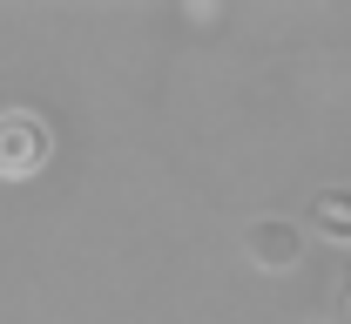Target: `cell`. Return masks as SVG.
<instances>
[{
    "mask_svg": "<svg viewBox=\"0 0 351 324\" xmlns=\"http://www.w3.org/2000/svg\"><path fill=\"white\" fill-rule=\"evenodd\" d=\"M311 230L331 236V243H351V189H317L311 196Z\"/></svg>",
    "mask_w": 351,
    "mask_h": 324,
    "instance_id": "3957f363",
    "label": "cell"
},
{
    "mask_svg": "<svg viewBox=\"0 0 351 324\" xmlns=\"http://www.w3.org/2000/svg\"><path fill=\"white\" fill-rule=\"evenodd\" d=\"M338 297H345V311H351V271H345V290H338Z\"/></svg>",
    "mask_w": 351,
    "mask_h": 324,
    "instance_id": "277c9868",
    "label": "cell"
},
{
    "mask_svg": "<svg viewBox=\"0 0 351 324\" xmlns=\"http://www.w3.org/2000/svg\"><path fill=\"white\" fill-rule=\"evenodd\" d=\"M243 250L257 257L263 271H291L298 250H304V236H298V223H284V216H257V223L243 230Z\"/></svg>",
    "mask_w": 351,
    "mask_h": 324,
    "instance_id": "7a4b0ae2",
    "label": "cell"
},
{
    "mask_svg": "<svg viewBox=\"0 0 351 324\" xmlns=\"http://www.w3.org/2000/svg\"><path fill=\"white\" fill-rule=\"evenodd\" d=\"M54 155V129L34 108H0V183H27L41 176Z\"/></svg>",
    "mask_w": 351,
    "mask_h": 324,
    "instance_id": "6da1fadb",
    "label": "cell"
}]
</instances>
